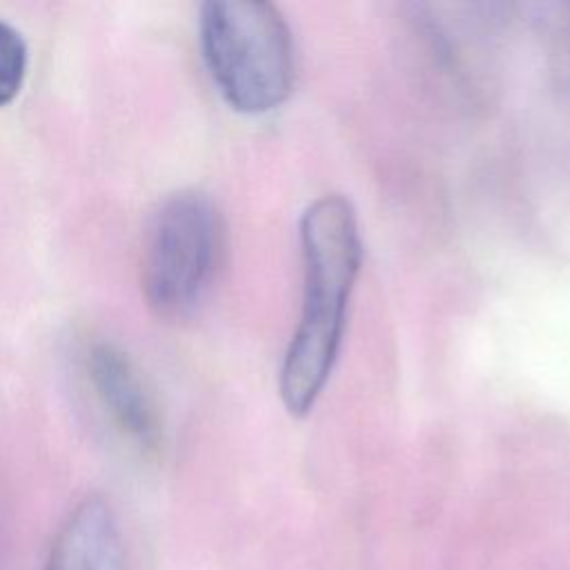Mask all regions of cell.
I'll return each mask as SVG.
<instances>
[{"instance_id":"cell-6","label":"cell","mask_w":570,"mask_h":570,"mask_svg":"<svg viewBox=\"0 0 570 570\" xmlns=\"http://www.w3.org/2000/svg\"><path fill=\"white\" fill-rule=\"evenodd\" d=\"M27 45L18 29L0 18V107L9 105L24 80Z\"/></svg>"},{"instance_id":"cell-1","label":"cell","mask_w":570,"mask_h":570,"mask_svg":"<svg viewBox=\"0 0 570 570\" xmlns=\"http://www.w3.org/2000/svg\"><path fill=\"white\" fill-rule=\"evenodd\" d=\"M303 309L287 345L278 394L292 416H307L336 365L350 296L363 263V240L352 203L325 194L301 216Z\"/></svg>"},{"instance_id":"cell-3","label":"cell","mask_w":570,"mask_h":570,"mask_svg":"<svg viewBox=\"0 0 570 570\" xmlns=\"http://www.w3.org/2000/svg\"><path fill=\"white\" fill-rule=\"evenodd\" d=\"M225 247L216 203L198 189L167 196L149 220L142 256V294L158 314L183 316L209 289Z\"/></svg>"},{"instance_id":"cell-2","label":"cell","mask_w":570,"mask_h":570,"mask_svg":"<svg viewBox=\"0 0 570 570\" xmlns=\"http://www.w3.org/2000/svg\"><path fill=\"white\" fill-rule=\"evenodd\" d=\"M200 49L227 105L240 114L281 107L296 80V47L281 9L265 0L200 7Z\"/></svg>"},{"instance_id":"cell-4","label":"cell","mask_w":570,"mask_h":570,"mask_svg":"<svg viewBox=\"0 0 570 570\" xmlns=\"http://www.w3.org/2000/svg\"><path fill=\"white\" fill-rule=\"evenodd\" d=\"M80 361L87 385L114 428L136 448L154 450L160 441V414L131 358L109 341H91Z\"/></svg>"},{"instance_id":"cell-5","label":"cell","mask_w":570,"mask_h":570,"mask_svg":"<svg viewBox=\"0 0 570 570\" xmlns=\"http://www.w3.org/2000/svg\"><path fill=\"white\" fill-rule=\"evenodd\" d=\"M42 570H125L120 525L102 497H85L67 514Z\"/></svg>"}]
</instances>
